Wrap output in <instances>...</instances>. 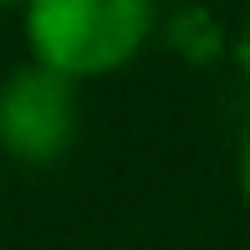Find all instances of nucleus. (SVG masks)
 Returning a JSON list of instances; mask_svg holds the SVG:
<instances>
[{"label": "nucleus", "mask_w": 250, "mask_h": 250, "mask_svg": "<svg viewBox=\"0 0 250 250\" xmlns=\"http://www.w3.org/2000/svg\"><path fill=\"white\" fill-rule=\"evenodd\" d=\"M77 77L31 56L26 66L5 72L0 82V153L26 168H51L72 153L82 128Z\"/></svg>", "instance_id": "obj_2"}, {"label": "nucleus", "mask_w": 250, "mask_h": 250, "mask_svg": "<svg viewBox=\"0 0 250 250\" xmlns=\"http://www.w3.org/2000/svg\"><path fill=\"white\" fill-rule=\"evenodd\" d=\"M21 31L36 62L97 82L143 56L158 31V0H26Z\"/></svg>", "instance_id": "obj_1"}, {"label": "nucleus", "mask_w": 250, "mask_h": 250, "mask_svg": "<svg viewBox=\"0 0 250 250\" xmlns=\"http://www.w3.org/2000/svg\"><path fill=\"white\" fill-rule=\"evenodd\" d=\"M235 184H240V199H245V209H250V128H245V138H240V153H235Z\"/></svg>", "instance_id": "obj_3"}, {"label": "nucleus", "mask_w": 250, "mask_h": 250, "mask_svg": "<svg viewBox=\"0 0 250 250\" xmlns=\"http://www.w3.org/2000/svg\"><path fill=\"white\" fill-rule=\"evenodd\" d=\"M5 5H26V0H0V10H5Z\"/></svg>", "instance_id": "obj_4"}]
</instances>
